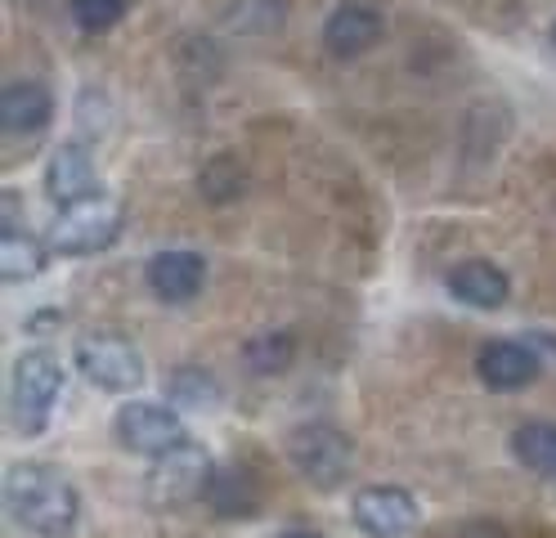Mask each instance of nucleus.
Returning a JSON list of instances; mask_svg holds the SVG:
<instances>
[{
  "label": "nucleus",
  "instance_id": "nucleus-1",
  "mask_svg": "<svg viewBox=\"0 0 556 538\" xmlns=\"http://www.w3.org/2000/svg\"><path fill=\"white\" fill-rule=\"evenodd\" d=\"M5 512L31 538H73L81 521V493L46 462H14L5 472Z\"/></svg>",
  "mask_w": 556,
  "mask_h": 538
},
{
  "label": "nucleus",
  "instance_id": "nucleus-2",
  "mask_svg": "<svg viewBox=\"0 0 556 538\" xmlns=\"http://www.w3.org/2000/svg\"><path fill=\"white\" fill-rule=\"evenodd\" d=\"M63 395V364L59 354L46 346H31L14 359L10 373V417L18 426V436H41L54 404Z\"/></svg>",
  "mask_w": 556,
  "mask_h": 538
},
{
  "label": "nucleus",
  "instance_id": "nucleus-3",
  "mask_svg": "<svg viewBox=\"0 0 556 538\" xmlns=\"http://www.w3.org/2000/svg\"><path fill=\"white\" fill-rule=\"evenodd\" d=\"M122 225H126L122 202L109 193H94L86 202L63 207V215L46 234V242H50L54 257H94V251H109L117 242Z\"/></svg>",
  "mask_w": 556,
  "mask_h": 538
},
{
  "label": "nucleus",
  "instance_id": "nucleus-4",
  "mask_svg": "<svg viewBox=\"0 0 556 538\" xmlns=\"http://www.w3.org/2000/svg\"><path fill=\"white\" fill-rule=\"evenodd\" d=\"M212 485H216L212 453L193 440H185V445L153 458L149 476H144V498L153 508H185V502H198Z\"/></svg>",
  "mask_w": 556,
  "mask_h": 538
},
{
  "label": "nucleus",
  "instance_id": "nucleus-5",
  "mask_svg": "<svg viewBox=\"0 0 556 538\" xmlns=\"http://www.w3.org/2000/svg\"><path fill=\"white\" fill-rule=\"evenodd\" d=\"M288 458L315 489H337L351 476V436L332 422H305L288 436Z\"/></svg>",
  "mask_w": 556,
  "mask_h": 538
},
{
  "label": "nucleus",
  "instance_id": "nucleus-6",
  "mask_svg": "<svg viewBox=\"0 0 556 538\" xmlns=\"http://www.w3.org/2000/svg\"><path fill=\"white\" fill-rule=\"evenodd\" d=\"M77 368L86 381H94L99 390H113V395H130L144 386V359L139 350L126 341V337H113V333H90L77 341L73 350Z\"/></svg>",
  "mask_w": 556,
  "mask_h": 538
},
{
  "label": "nucleus",
  "instance_id": "nucleus-7",
  "mask_svg": "<svg viewBox=\"0 0 556 538\" xmlns=\"http://www.w3.org/2000/svg\"><path fill=\"white\" fill-rule=\"evenodd\" d=\"M113 426H117V445H126L130 453H144V458H157V453H166V449H176V445L189 440L180 413L166 409V404H149V400L122 404Z\"/></svg>",
  "mask_w": 556,
  "mask_h": 538
},
{
  "label": "nucleus",
  "instance_id": "nucleus-8",
  "mask_svg": "<svg viewBox=\"0 0 556 538\" xmlns=\"http://www.w3.org/2000/svg\"><path fill=\"white\" fill-rule=\"evenodd\" d=\"M351 516L368 538H400L417 525V498L404 485H364L351 502Z\"/></svg>",
  "mask_w": 556,
  "mask_h": 538
},
{
  "label": "nucleus",
  "instance_id": "nucleus-9",
  "mask_svg": "<svg viewBox=\"0 0 556 538\" xmlns=\"http://www.w3.org/2000/svg\"><path fill=\"white\" fill-rule=\"evenodd\" d=\"M476 373L490 390H520L530 386L539 373H543V354L534 341H511V337H498V341H484L480 354H476Z\"/></svg>",
  "mask_w": 556,
  "mask_h": 538
},
{
  "label": "nucleus",
  "instance_id": "nucleus-10",
  "mask_svg": "<svg viewBox=\"0 0 556 538\" xmlns=\"http://www.w3.org/2000/svg\"><path fill=\"white\" fill-rule=\"evenodd\" d=\"M144 278H149L157 301L185 305V301H193L206 287V261H202V251L166 247V251H157V257L144 265Z\"/></svg>",
  "mask_w": 556,
  "mask_h": 538
},
{
  "label": "nucleus",
  "instance_id": "nucleus-11",
  "mask_svg": "<svg viewBox=\"0 0 556 538\" xmlns=\"http://www.w3.org/2000/svg\"><path fill=\"white\" fill-rule=\"evenodd\" d=\"M381 41V14L364 0H345L324 23V46L332 59H359Z\"/></svg>",
  "mask_w": 556,
  "mask_h": 538
},
{
  "label": "nucleus",
  "instance_id": "nucleus-12",
  "mask_svg": "<svg viewBox=\"0 0 556 538\" xmlns=\"http://www.w3.org/2000/svg\"><path fill=\"white\" fill-rule=\"evenodd\" d=\"M46 193L59 202V207H73V202H86L99 193V171H94V158L86 143L67 139L63 149L50 158L46 166Z\"/></svg>",
  "mask_w": 556,
  "mask_h": 538
},
{
  "label": "nucleus",
  "instance_id": "nucleus-13",
  "mask_svg": "<svg viewBox=\"0 0 556 538\" xmlns=\"http://www.w3.org/2000/svg\"><path fill=\"white\" fill-rule=\"evenodd\" d=\"M448 297L471 310H498L511 297V278L494 261H463L448 270Z\"/></svg>",
  "mask_w": 556,
  "mask_h": 538
},
{
  "label": "nucleus",
  "instance_id": "nucleus-14",
  "mask_svg": "<svg viewBox=\"0 0 556 538\" xmlns=\"http://www.w3.org/2000/svg\"><path fill=\"white\" fill-rule=\"evenodd\" d=\"M54 117V99L41 82H10L0 95V126L10 135H37Z\"/></svg>",
  "mask_w": 556,
  "mask_h": 538
},
{
  "label": "nucleus",
  "instance_id": "nucleus-15",
  "mask_svg": "<svg viewBox=\"0 0 556 538\" xmlns=\"http://www.w3.org/2000/svg\"><path fill=\"white\" fill-rule=\"evenodd\" d=\"M511 453L534 476L556 480V422H520L511 436Z\"/></svg>",
  "mask_w": 556,
  "mask_h": 538
},
{
  "label": "nucleus",
  "instance_id": "nucleus-16",
  "mask_svg": "<svg viewBox=\"0 0 556 538\" xmlns=\"http://www.w3.org/2000/svg\"><path fill=\"white\" fill-rule=\"evenodd\" d=\"M50 261V242H37L27 238L23 229H5V238H0V278L5 283H27L37 278Z\"/></svg>",
  "mask_w": 556,
  "mask_h": 538
},
{
  "label": "nucleus",
  "instance_id": "nucleus-17",
  "mask_svg": "<svg viewBox=\"0 0 556 538\" xmlns=\"http://www.w3.org/2000/svg\"><path fill=\"white\" fill-rule=\"evenodd\" d=\"M242 359H248V368L269 377V373H283L292 359H296V341L288 333H261L242 346Z\"/></svg>",
  "mask_w": 556,
  "mask_h": 538
},
{
  "label": "nucleus",
  "instance_id": "nucleus-18",
  "mask_svg": "<svg viewBox=\"0 0 556 538\" xmlns=\"http://www.w3.org/2000/svg\"><path fill=\"white\" fill-rule=\"evenodd\" d=\"M198 189L206 202H233L242 193V166L233 158H212L202 171H198Z\"/></svg>",
  "mask_w": 556,
  "mask_h": 538
},
{
  "label": "nucleus",
  "instance_id": "nucleus-19",
  "mask_svg": "<svg viewBox=\"0 0 556 538\" xmlns=\"http://www.w3.org/2000/svg\"><path fill=\"white\" fill-rule=\"evenodd\" d=\"M212 395H216V381L206 368H180L176 377H170V400L176 404L198 409V404H212Z\"/></svg>",
  "mask_w": 556,
  "mask_h": 538
},
{
  "label": "nucleus",
  "instance_id": "nucleus-20",
  "mask_svg": "<svg viewBox=\"0 0 556 538\" xmlns=\"http://www.w3.org/2000/svg\"><path fill=\"white\" fill-rule=\"evenodd\" d=\"M126 14V0H73V18L81 32H109Z\"/></svg>",
  "mask_w": 556,
  "mask_h": 538
},
{
  "label": "nucleus",
  "instance_id": "nucleus-21",
  "mask_svg": "<svg viewBox=\"0 0 556 538\" xmlns=\"http://www.w3.org/2000/svg\"><path fill=\"white\" fill-rule=\"evenodd\" d=\"M59 328V310H37L27 318V333H54Z\"/></svg>",
  "mask_w": 556,
  "mask_h": 538
},
{
  "label": "nucleus",
  "instance_id": "nucleus-22",
  "mask_svg": "<svg viewBox=\"0 0 556 538\" xmlns=\"http://www.w3.org/2000/svg\"><path fill=\"white\" fill-rule=\"evenodd\" d=\"M463 538H507V534H503V525H494V521H471V525L463 529Z\"/></svg>",
  "mask_w": 556,
  "mask_h": 538
},
{
  "label": "nucleus",
  "instance_id": "nucleus-23",
  "mask_svg": "<svg viewBox=\"0 0 556 538\" xmlns=\"http://www.w3.org/2000/svg\"><path fill=\"white\" fill-rule=\"evenodd\" d=\"M530 341H534L539 350H552V354H556V337H552V333H534Z\"/></svg>",
  "mask_w": 556,
  "mask_h": 538
},
{
  "label": "nucleus",
  "instance_id": "nucleus-24",
  "mask_svg": "<svg viewBox=\"0 0 556 538\" xmlns=\"http://www.w3.org/2000/svg\"><path fill=\"white\" fill-rule=\"evenodd\" d=\"M283 538H324V534H315V529H288Z\"/></svg>",
  "mask_w": 556,
  "mask_h": 538
},
{
  "label": "nucleus",
  "instance_id": "nucleus-25",
  "mask_svg": "<svg viewBox=\"0 0 556 538\" xmlns=\"http://www.w3.org/2000/svg\"><path fill=\"white\" fill-rule=\"evenodd\" d=\"M552 41H556V27H552Z\"/></svg>",
  "mask_w": 556,
  "mask_h": 538
}]
</instances>
